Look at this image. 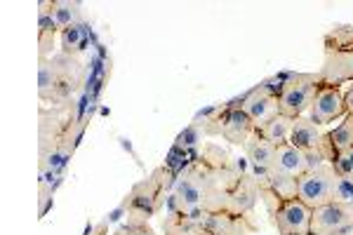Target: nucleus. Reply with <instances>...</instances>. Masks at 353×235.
I'll return each instance as SVG.
<instances>
[{
  "label": "nucleus",
  "instance_id": "18",
  "mask_svg": "<svg viewBox=\"0 0 353 235\" xmlns=\"http://www.w3.org/2000/svg\"><path fill=\"white\" fill-rule=\"evenodd\" d=\"M259 183H261V188H269L278 200L297 198V179H292V176H283V174H273V172H269V176L261 179Z\"/></svg>",
  "mask_w": 353,
  "mask_h": 235
},
{
  "label": "nucleus",
  "instance_id": "1",
  "mask_svg": "<svg viewBox=\"0 0 353 235\" xmlns=\"http://www.w3.org/2000/svg\"><path fill=\"white\" fill-rule=\"evenodd\" d=\"M83 66L76 57L52 54L48 59L38 61V94L43 101L64 104L83 83Z\"/></svg>",
  "mask_w": 353,
  "mask_h": 235
},
{
  "label": "nucleus",
  "instance_id": "2",
  "mask_svg": "<svg viewBox=\"0 0 353 235\" xmlns=\"http://www.w3.org/2000/svg\"><path fill=\"white\" fill-rule=\"evenodd\" d=\"M321 90V73H283V85L278 92V108L283 116H306L309 106Z\"/></svg>",
  "mask_w": 353,
  "mask_h": 235
},
{
  "label": "nucleus",
  "instance_id": "21",
  "mask_svg": "<svg viewBox=\"0 0 353 235\" xmlns=\"http://www.w3.org/2000/svg\"><path fill=\"white\" fill-rule=\"evenodd\" d=\"M330 165H332L334 174H337L339 179L353 181V148H346V151L337 153V156L330 160Z\"/></svg>",
  "mask_w": 353,
  "mask_h": 235
},
{
  "label": "nucleus",
  "instance_id": "25",
  "mask_svg": "<svg viewBox=\"0 0 353 235\" xmlns=\"http://www.w3.org/2000/svg\"><path fill=\"white\" fill-rule=\"evenodd\" d=\"M325 235H353V226L351 228H341V231H334V233H325Z\"/></svg>",
  "mask_w": 353,
  "mask_h": 235
},
{
  "label": "nucleus",
  "instance_id": "19",
  "mask_svg": "<svg viewBox=\"0 0 353 235\" xmlns=\"http://www.w3.org/2000/svg\"><path fill=\"white\" fill-rule=\"evenodd\" d=\"M88 45V26H71L66 31H61V54L66 57H78Z\"/></svg>",
  "mask_w": 353,
  "mask_h": 235
},
{
  "label": "nucleus",
  "instance_id": "9",
  "mask_svg": "<svg viewBox=\"0 0 353 235\" xmlns=\"http://www.w3.org/2000/svg\"><path fill=\"white\" fill-rule=\"evenodd\" d=\"M259 200H261V183L257 181V176H254L252 172H245L229 191L226 212L236 216H252Z\"/></svg>",
  "mask_w": 353,
  "mask_h": 235
},
{
  "label": "nucleus",
  "instance_id": "7",
  "mask_svg": "<svg viewBox=\"0 0 353 235\" xmlns=\"http://www.w3.org/2000/svg\"><path fill=\"white\" fill-rule=\"evenodd\" d=\"M327 158L325 153L321 151H304V148H297L292 144L278 146L276 148V158H273V174H283V176H292V179H299L306 172L321 167L325 165Z\"/></svg>",
  "mask_w": 353,
  "mask_h": 235
},
{
  "label": "nucleus",
  "instance_id": "13",
  "mask_svg": "<svg viewBox=\"0 0 353 235\" xmlns=\"http://www.w3.org/2000/svg\"><path fill=\"white\" fill-rule=\"evenodd\" d=\"M210 235H254L259 226L254 223L252 216H236L229 212H217V214H208L205 221Z\"/></svg>",
  "mask_w": 353,
  "mask_h": 235
},
{
  "label": "nucleus",
  "instance_id": "11",
  "mask_svg": "<svg viewBox=\"0 0 353 235\" xmlns=\"http://www.w3.org/2000/svg\"><path fill=\"white\" fill-rule=\"evenodd\" d=\"M290 144L297 146V148H304V151H321V153H325L327 163L332 160V153H330V148H327V130L321 127V125H316L306 116L294 118Z\"/></svg>",
  "mask_w": 353,
  "mask_h": 235
},
{
  "label": "nucleus",
  "instance_id": "20",
  "mask_svg": "<svg viewBox=\"0 0 353 235\" xmlns=\"http://www.w3.org/2000/svg\"><path fill=\"white\" fill-rule=\"evenodd\" d=\"M325 50H353V26H334L325 36Z\"/></svg>",
  "mask_w": 353,
  "mask_h": 235
},
{
  "label": "nucleus",
  "instance_id": "12",
  "mask_svg": "<svg viewBox=\"0 0 353 235\" xmlns=\"http://www.w3.org/2000/svg\"><path fill=\"white\" fill-rule=\"evenodd\" d=\"M318 73L323 85H353V50H325V61Z\"/></svg>",
  "mask_w": 353,
  "mask_h": 235
},
{
  "label": "nucleus",
  "instance_id": "4",
  "mask_svg": "<svg viewBox=\"0 0 353 235\" xmlns=\"http://www.w3.org/2000/svg\"><path fill=\"white\" fill-rule=\"evenodd\" d=\"M281 85H283V73L266 80V83H261L259 88H254L252 92H248L241 101H231L229 106L243 108V111L248 113V118L252 120L254 130H257L281 113V108H278V92H281Z\"/></svg>",
  "mask_w": 353,
  "mask_h": 235
},
{
  "label": "nucleus",
  "instance_id": "16",
  "mask_svg": "<svg viewBox=\"0 0 353 235\" xmlns=\"http://www.w3.org/2000/svg\"><path fill=\"white\" fill-rule=\"evenodd\" d=\"M292 125H294V118L290 116H283V113H278L276 118L269 120L266 125H261V127L254 130V134L261 136L264 141H269L271 146H285L290 144V134H292Z\"/></svg>",
  "mask_w": 353,
  "mask_h": 235
},
{
  "label": "nucleus",
  "instance_id": "14",
  "mask_svg": "<svg viewBox=\"0 0 353 235\" xmlns=\"http://www.w3.org/2000/svg\"><path fill=\"white\" fill-rule=\"evenodd\" d=\"M243 148H245V156H248L250 172L257 176V181L266 179V176H269V172H271V167H273L276 146H271L269 141H264L261 136L252 134V136H250V141Z\"/></svg>",
  "mask_w": 353,
  "mask_h": 235
},
{
  "label": "nucleus",
  "instance_id": "5",
  "mask_svg": "<svg viewBox=\"0 0 353 235\" xmlns=\"http://www.w3.org/2000/svg\"><path fill=\"white\" fill-rule=\"evenodd\" d=\"M269 219L278 235H311V216L313 210L306 207L299 198L294 200H273L264 205Z\"/></svg>",
  "mask_w": 353,
  "mask_h": 235
},
{
  "label": "nucleus",
  "instance_id": "8",
  "mask_svg": "<svg viewBox=\"0 0 353 235\" xmlns=\"http://www.w3.org/2000/svg\"><path fill=\"white\" fill-rule=\"evenodd\" d=\"M344 116H346V106H344V92H341V88L321 83L316 99H313V104L306 111V118L313 120L316 125H321V127H327L330 123H334V120Z\"/></svg>",
  "mask_w": 353,
  "mask_h": 235
},
{
  "label": "nucleus",
  "instance_id": "24",
  "mask_svg": "<svg viewBox=\"0 0 353 235\" xmlns=\"http://www.w3.org/2000/svg\"><path fill=\"white\" fill-rule=\"evenodd\" d=\"M344 106H346V116H353V85L344 92Z\"/></svg>",
  "mask_w": 353,
  "mask_h": 235
},
{
  "label": "nucleus",
  "instance_id": "3",
  "mask_svg": "<svg viewBox=\"0 0 353 235\" xmlns=\"http://www.w3.org/2000/svg\"><path fill=\"white\" fill-rule=\"evenodd\" d=\"M168 167L153 170L144 181L134 183L132 191L125 198V210H128L130 219H144L149 221L151 216H156V212L161 210L163 203V191L168 183Z\"/></svg>",
  "mask_w": 353,
  "mask_h": 235
},
{
  "label": "nucleus",
  "instance_id": "15",
  "mask_svg": "<svg viewBox=\"0 0 353 235\" xmlns=\"http://www.w3.org/2000/svg\"><path fill=\"white\" fill-rule=\"evenodd\" d=\"M48 5V12L52 17L54 26L61 31L71 26H81L85 24V14H83V5L81 3H71V0H50Z\"/></svg>",
  "mask_w": 353,
  "mask_h": 235
},
{
  "label": "nucleus",
  "instance_id": "17",
  "mask_svg": "<svg viewBox=\"0 0 353 235\" xmlns=\"http://www.w3.org/2000/svg\"><path fill=\"white\" fill-rule=\"evenodd\" d=\"M327 148L332 158L346 148H353V116H344L337 127L327 130Z\"/></svg>",
  "mask_w": 353,
  "mask_h": 235
},
{
  "label": "nucleus",
  "instance_id": "6",
  "mask_svg": "<svg viewBox=\"0 0 353 235\" xmlns=\"http://www.w3.org/2000/svg\"><path fill=\"white\" fill-rule=\"evenodd\" d=\"M334 181H337V174H334L332 165H321L297 179V198L311 210L323 207L334 200Z\"/></svg>",
  "mask_w": 353,
  "mask_h": 235
},
{
  "label": "nucleus",
  "instance_id": "10",
  "mask_svg": "<svg viewBox=\"0 0 353 235\" xmlns=\"http://www.w3.org/2000/svg\"><path fill=\"white\" fill-rule=\"evenodd\" d=\"M353 226V205L327 203L313 210L311 216V235H325Z\"/></svg>",
  "mask_w": 353,
  "mask_h": 235
},
{
  "label": "nucleus",
  "instance_id": "23",
  "mask_svg": "<svg viewBox=\"0 0 353 235\" xmlns=\"http://www.w3.org/2000/svg\"><path fill=\"white\" fill-rule=\"evenodd\" d=\"M332 203H344V205H353V181L349 179H339L334 181V200Z\"/></svg>",
  "mask_w": 353,
  "mask_h": 235
},
{
  "label": "nucleus",
  "instance_id": "22",
  "mask_svg": "<svg viewBox=\"0 0 353 235\" xmlns=\"http://www.w3.org/2000/svg\"><path fill=\"white\" fill-rule=\"evenodd\" d=\"M113 235H156V231L149 226V221L144 219H130L128 223H123Z\"/></svg>",
  "mask_w": 353,
  "mask_h": 235
}]
</instances>
